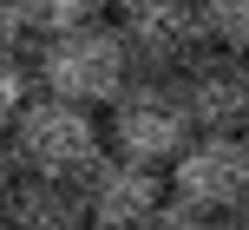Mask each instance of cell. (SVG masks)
Listing matches in <instances>:
<instances>
[{
	"instance_id": "cell-1",
	"label": "cell",
	"mask_w": 249,
	"mask_h": 230,
	"mask_svg": "<svg viewBox=\"0 0 249 230\" xmlns=\"http://www.w3.org/2000/svg\"><path fill=\"white\" fill-rule=\"evenodd\" d=\"M105 158H112V138L92 118V105H72L59 92H39L20 118H7V178L86 184Z\"/></svg>"
},
{
	"instance_id": "cell-2",
	"label": "cell",
	"mask_w": 249,
	"mask_h": 230,
	"mask_svg": "<svg viewBox=\"0 0 249 230\" xmlns=\"http://www.w3.org/2000/svg\"><path fill=\"white\" fill-rule=\"evenodd\" d=\"M33 59H39V86L59 92V99H72V105H118V92L138 79L124 20L66 26V33H53Z\"/></svg>"
},
{
	"instance_id": "cell-3",
	"label": "cell",
	"mask_w": 249,
	"mask_h": 230,
	"mask_svg": "<svg viewBox=\"0 0 249 230\" xmlns=\"http://www.w3.org/2000/svg\"><path fill=\"white\" fill-rule=\"evenodd\" d=\"M105 138H112L118 158H138V165L171 171L177 158L197 138V118H190V99L177 79H131L118 92V105H105Z\"/></svg>"
},
{
	"instance_id": "cell-4",
	"label": "cell",
	"mask_w": 249,
	"mask_h": 230,
	"mask_svg": "<svg viewBox=\"0 0 249 230\" xmlns=\"http://www.w3.org/2000/svg\"><path fill=\"white\" fill-rule=\"evenodd\" d=\"M124 39H131L138 79H184L190 66H203L216 53L197 0H151V7L124 13Z\"/></svg>"
},
{
	"instance_id": "cell-5",
	"label": "cell",
	"mask_w": 249,
	"mask_h": 230,
	"mask_svg": "<svg viewBox=\"0 0 249 230\" xmlns=\"http://www.w3.org/2000/svg\"><path fill=\"white\" fill-rule=\"evenodd\" d=\"M171 197H184V204L197 211H236L249 197V138L236 132H197L190 138V152L171 165Z\"/></svg>"
},
{
	"instance_id": "cell-6",
	"label": "cell",
	"mask_w": 249,
	"mask_h": 230,
	"mask_svg": "<svg viewBox=\"0 0 249 230\" xmlns=\"http://www.w3.org/2000/svg\"><path fill=\"white\" fill-rule=\"evenodd\" d=\"M86 211L99 230H151L158 224V211L171 204V171L158 165H138V158H105L99 171H92L86 184Z\"/></svg>"
},
{
	"instance_id": "cell-7",
	"label": "cell",
	"mask_w": 249,
	"mask_h": 230,
	"mask_svg": "<svg viewBox=\"0 0 249 230\" xmlns=\"http://www.w3.org/2000/svg\"><path fill=\"white\" fill-rule=\"evenodd\" d=\"M184 99H190V118L197 132H249V53H223L216 46L203 66H190L184 79Z\"/></svg>"
},
{
	"instance_id": "cell-8",
	"label": "cell",
	"mask_w": 249,
	"mask_h": 230,
	"mask_svg": "<svg viewBox=\"0 0 249 230\" xmlns=\"http://www.w3.org/2000/svg\"><path fill=\"white\" fill-rule=\"evenodd\" d=\"M0 230H92L86 191L59 178H7Z\"/></svg>"
},
{
	"instance_id": "cell-9",
	"label": "cell",
	"mask_w": 249,
	"mask_h": 230,
	"mask_svg": "<svg viewBox=\"0 0 249 230\" xmlns=\"http://www.w3.org/2000/svg\"><path fill=\"white\" fill-rule=\"evenodd\" d=\"M112 0H0V33H7V53H39L53 33L66 26L105 20Z\"/></svg>"
},
{
	"instance_id": "cell-10",
	"label": "cell",
	"mask_w": 249,
	"mask_h": 230,
	"mask_svg": "<svg viewBox=\"0 0 249 230\" xmlns=\"http://www.w3.org/2000/svg\"><path fill=\"white\" fill-rule=\"evenodd\" d=\"M197 7L223 53H249V0H197Z\"/></svg>"
},
{
	"instance_id": "cell-11",
	"label": "cell",
	"mask_w": 249,
	"mask_h": 230,
	"mask_svg": "<svg viewBox=\"0 0 249 230\" xmlns=\"http://www.w3.org/2000/svg\"><path fill=\"white\" fill-rule=\"evenodd\" d=\"M151 230H223V217H216V211L184 204V197H171V204L158 211V224H151Z\"/></svg>"
},
{
	"instance_id": "cell-12",
	"label": "cell",
	"mask_w": 249,
	"mask_h": 230,
	"mask_svg": "<svg viewBox=\"0 0 249 230\" xmlns=\"http://www.w3.org/2000/svg\"><path fill=\"white\" fill-rule=\"evenodd\" d=\"M223 230H249V197H243L236 211H223Z\"/></svg>"
},
{
	"instance_id": "cell-13",
	"label": "cell",
	"mask_w": 249,
	"mask_h": 230,
	"mask_svg": "<svg viewBox=\"0 0 249 230\" xmlns=\"http://www.w3.org/2000/svg\"><path fill=\"white\" fill-rule=\"evenodd\" d=\"M112 7H118V13H138V7H151V0H112Z\"/></svg>"
},
{
	"instance_id": "cell-14",
	"label": "cell",
	"mask_w": 249,
	"mask_h": 230,
	"mask_svg": "<svg viewBox=\"0 0 249 230\" xmlns=\"http://www.w3.org/2000/svg\"><path fill=\"white\" fill-rule=\"evenodd\" d=\"M243 138H249V132H243Z\"/></svg>"
},
{
	"instance_id": "cell-15",
	"label": "cell",
	"mask_w": 249,
	"mask_h": 230,
	"mask_svg": "<svg viewBox=\"0 0 249 230\" xmlns=\"http://www.w3.org/2000/svg\"><path fill=\"white\" fill-rule=\"evenodd\" d=\"M92 230H99V224H92Z\"/></svg>"
}]
</instances>
